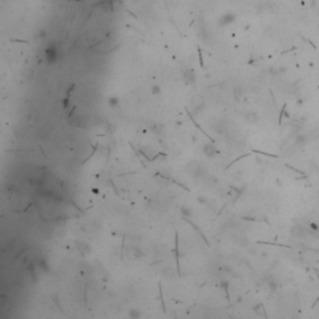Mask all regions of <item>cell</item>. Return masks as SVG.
Segmentation results:
<instances>
[{
	"label": "cell",
	"mask_w": 319,
	"mask_h": 319,
	"mask_svg": "<svg viewBox=\"0 0 319 319\" xmlns=\"http://www.w3.org/2000/svg\"><path fill=\"white\" fill-rule=\"evenodd\" d=\"M219 285L223 288V290L226 292V295H227V299H229V292H228V287H229V283L227 280H223L219 283Z\"/></svg>",
	"instance_id": "obj_1"
},
{
	"label": "cell",
	"mask_w": 319,
	"mask_h": 319,
	"mask_svg": "<svg viewBox=\"0 0 319 319\" xmlns=\"http://www.w3.org/2000/svg\"><path fill=\"white\" fill-rule=\"evenodd\" d=\"M130 318L131 319H140V317H141V313L137 310V309H131L130 310Z\"/></svg>",
	"instance_id": "obj_2"
},
{
	"label": "cell",
	"mask_w": 319,
	"mask_h": 319,
	"mask_svg": "<svg viewBox=\"0 0 319 319\" xmlns=\"http://www.w3.org/2000/svg\"><path fill=\"white\" fill-rule=\"evenodd\" d=\"M197 50H198V59H199V65H201V67H204V65H203V60H202V50H201V47H199V46L197 47Z\"/></svg>",
	"instance_id": "obj_3"
}]
</instances>
